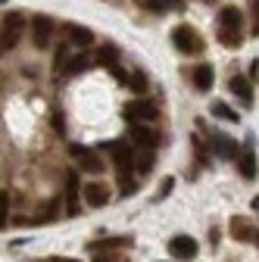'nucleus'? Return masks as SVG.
I'll return each mask as SVG.
<instances>
[{
	"label": "nucleus",
	"mask_w": 259,
	"mask_h": 262,
	"mask_svg": "<svg viewBox=\"0 0 259 262\" xmlns=\"http://www.w3.org/2000/svg\"><path fill=\"white\" fill-rule=\"evenodd\" d=\"M22 31H25V16L22 13H7L4 22H0V53L13 50L22 38Z\"/></svg>",
	"instance_id": "nucleus-1"
},
{
	"label": "nucleus",
	"mask_w": 259,
	"mask_h": 262,
	"mask_svg": "<svg viewBox=\"0 0 259 262\" xmlns=\"http://www.w3.org/2000/svg\"><path fill=\"white\" fill-rule=\"evenodd\" d=\"M172 44H175L178 53H187V56L203 50V38L197 35V28H190V25H178L172 31Z\"/></svg>",
	"instance_id": "nucleus-2"
},
{
	"label": "nucleus",
	"mask_w": 259,
	"mask_h": 262,
	"mask_svg": "<svg viewBox=\"0 0 259 262\" xmlns=\"http://www.w3.org/2000/svg\"><path fill=\"white\" fill-rule=\"evenodd\" d=\"M122 116H125V122H153L156 119V106L150 103V100H144V97H138V100H132V103H125V110H122Z\"/></svg>",
	"instance_id": "nucleus-3"
},
{
	"label": "nucleus",
	"mask_w": 259,
	"mask_h": 262,
	"mask_svg": "<svg viewBox=\"0 0 259 262\" xmlns=\"http://www.w3.org/2000/svg\"><path fill=\"white\" fill-rule=\"evenodd\" d=\"M31 41H35V47H50L53 41V19L50 16H31Z\"/></svg>",
	"instance_id": "nucleus-4"
},
{
	"label": "nucleus",
	"mask_w": 259,
	"mask_h": 262,
	"mask_svg": "<svg viewBox=\"0 0 259 262\" xmlns=\"http://www.w3.org/2000/svg\"><path fill=\"white\" fill-rule=\"evenodd\" d=\"M169 253L175 256V259H197V253H200V244L193 241V237H187V234H178V237H172L169 241Z\"/></svg>",
	"instance_id": "nucleus-5"
},
{
	"label": "nucleus",
	"mask_w": 259,
	"mask_h": 262,
	"mask_svg": "<svg viewBox=\"0 0 259 262\" xmlns=\"http://www.w3.org/2000/svg\"><path fill=\"white\" fill-rule=\"evenodd\" d=\"M100 147L113 153V159H116V166H119V172H125V169H132V147H128L125 141H103Z\"/></svg>",
	"instance_id": "nucleus-6"
},
{
	"label": "nucleus",
	"mask_w": 259,
	"mask_h": 262,
	"mask_svg": "<svg viewBox=\"0 0 259 262\" xmlns=\"http://www.w3.org/2000/svg\"><path fill=\"white\" fill-rule=\"evenodd\" d=\"M78 190H81L78 172H75V169H69V175H66V200H69L66 212H69V215H78Z\"/></svg>",
	"instance_id": "nucleus-7"
},
{
	"label": "nucleus",
	"mask_w": 259,
	"mask_h": 262,
	"mask_svg": "<svg viewBox=\"0 0 259 262\" xmlns=\"http://www.w3.org/2000/svg\"><path fill=\"white\" fill-rule=\"evenodd\" d=\"M84 190V203L88 206H94V209H100V206H106L110 203V193H106V187L103 184H97V181H91L88 187H81Z\"/></svg>",
	"instance_id": "nucleus-8"
},
{
	"label": "nucleus",
	"mask_w": 259,
	"mask_h": 262,
	"mask_svg": "<svg viewBox=\"0 0 259 262\" xmlns=\"http://www.w3.org/2000/svg\"><path fill=\"white\" fill-rule=\"evenodd\" d=\"M66 38L75 47H88V44H94V31L84 25H66Z\"/></svg>",
	"instance_id": "nucleus-9"
},
{
	"label": "nucleus",
	"mask_w": 259,
	"mask_h": 262,
	"mask_svg": "<svg viewBox=\"0 0 259 262\" xmlns=\"http://www.w3.org/2000/svg\"><path fill=\"white\" fill-rule=\"evenodd\" d=\"M241 22H244V16H241V10H238V7H225V10L219 13V28L241 31Z\"/></svg>",
	"instance_id": "nucleus-10"
},
{
	"label": "nucleus",
	"mask_w": 259,
	"mask_h": 262,
	"mask_svg": "<svg viewBox=\"0 0 259 262\" xmlns=\"http://www.w3.org/2000/svg\"><path fill=\"white\" fill-rule=\"evenodd\" d=\"M212 81H215V72H212L209 62H203V66H197V69H193V84H197V91H209Z\"/></svg>",
	"instance_id": "nucleus-11"
},
{
	"label": "nucleus",
	"mask_w": 259,
	"mask_h": 262,
	"mask_svg": "<svg viewBox=\"0 0 259 262\" xmlns=\"http://www.w3.org/2000/svg\"><path fill=\"white\" fill-rule=\"evenodd\" d=\"M212 147H215V156H222V159H228V156L238 153V141L228 138V135H215L212 138Z\"/></svg>",
	"instance_id": "nucleus-12"
},
{
	"label": "nucleus",
	"mask_w": 259,
	"mask_h": 262,
	"mask_svg": "<svg viewBox=\"0 0 259 262\" xmlns=\"http://www.w3.org/2000/svg\"><path fill=\"white\" fill-rule=\"evenodd\" d=\"M231 231H234L238 241H244V244H256V228H250L247 219H234V222H231Z\"/></svg>",
	"instance_id": "nucleus-13"
},
{
	"label": "nucleus",
	"mask_w": 259,
	"mask_h": 262,
	"mask_svg": "<svg viewBox=\"0 0 259 262\" xmlns=\"http://www.w3.org/2000/svg\"><path fill=\"white\" fill-rule=\"evenodd\" d=\"M231 91L241 97L244 103H253V84H250V78H244V75H234V78H231Z\"/></svg>",
	"instance_id": "nucleus-14"
},
{
	"label": "nucleus",
	"mask_w": 259,
	"mask_h": 262,
	"mask_svg": "<svg viewBox=\"0 0 259 262\" xmlns=\"http://www.w3.org/2000/svg\"><path fill=\"white\" fill-rule=\"evenodd\" d=\"M132 138H135V144H138V147H144V150H150V147L156 144V135H153L150 128L138 125V122H135V128H132Z\"/></svg>",
	"instance_id": "nucleus-15"
},
{
	"label": "nucleus",
	"mask_w": 259,
	"mask_h": 262,
	"mask_svg": "<svg viewBox=\"0 0 259 262\" xmlns=\"http://www.w3.org/2000/svg\"><path fill=\"white\" fill-rule=\"evenodd\" d=\"M144 10H153V13H163V10H184V0H141Z\"/></svg>",
	"instance_id": "nucleus-16"
},
{
	"label": "nucleus",
	"mask_w": 259,
	"mask_h": 262,
	"mask_svg": "<svg viewBox=\"0 0 259 262\" xmlns=\"http://www.w3.org/2000/svg\"><path fill=\"white\" fill-rule=\"evenodd\" d=\"M238 166H241V175L244 178H256V153L253 150H244L241 159H238Z\"/></svg>",
	"instance_id": "nucleus-17"
},
{
	"label": "nucleus",
	"mask_w": 259,
	"mask_h": 262,
	"mask_svg": "<svg viewBox=\"0 0 259 262\" xmlns=\"http://www.w3.org/2000/svg\"><path fill=\"white\" fill-rule=\"evenodd\" d=\"M209 113H212L215 119H225V122H238V119H241V116H238L228 103H222V100H215V103L209 106Z\"/></svg>",
	"instance_id": "nucleus-18"
},
{
	"label": "nucleus",
	"mask_w": 259,
	"mask_h": 262,
	"mask_svg": "<svg viewBox=\"0 0 259 262\" xmlns=\"http://www.w3.org/2000/svg\"><path fill=\"white\" fill-rule=\"evenodd\" d=\"M219 41H222L225 47H231V50H238V47L244 44L241 31H231V28H219Z\"/></svg>",
	"instance_id": "nucleus-19"
},
{
	"label": "nucleus",
	"mask_w": 259,
	"mask_h": 262,
	"mask_svg": "<svg viewBox=\"0 0 259 262\" xmlns=\"http://www.w3.org/2000/svg\"><path fill=\"white\" fill-rule=\"evenodd\" d=\"M75 159H81V169H84V172H94V175H97V172H103V162L97 159L91 150H84V153H81V156H75Z\"/></svg>",
	"instance_id": "nucleus-20"
},
{
	"label": "nucleus",
	"mask_w": 259,
	"mask_h": 262,
	"mask_svg": "<svg viewBox=\"0 0 259 262\" xmlns=\"http://www.w3.org/2000/svg\"><path fill=\"white\" fill-rule=\"evenodd\" d=\"M84 69H88V59H84V56H69L66 66H62V72H66V75H78V72H84Z\"/></svg>",
	"instance_id": "nucleus-21"
},
{
	"label": "nucleus",
	"mask_w": 259,
	"mask_h": 262,
	"mask_svg": "<svg viewBox=\"0 0 259 262\" xmlns=\"http://www.w3.org/2000/svg\"><path fill=\"white\" fill-rule=\"evenodd\" d=\"M116 59H119V50H116L113 44H106L100 53H97V62H100V66H113Z\"/></svg>",
	"instance_id": "nucleus-22"
},
{
	"label": "nucleus",
	"mask_w": 259,
	"mask_h": 262,
	"mask_svg": "<svg viewBox=\"0 0 259 262\" xmlns=\"http://www.w3.org/2000/svg\"><path fill=\"white\" fill-rule=\"evenodd\" d=\"M125 84H132V91L144 94V91H147V75H144V72H132V75L125 78Z\"/></svg>",
	"instance_id": "nucleus-23"
},
{
	"label": "nucleus",
	"mask_w": 259,
	"mask_h": 262,
	"mask_svg": "<svg viewBox=\"0 0 259 262\" xmlns=\"http://www.w3.org/2000/svg\"><path fill=\"white\" fill-rule=\"evenodd\" d=\"M53 215H56V200H53V203H44V206L38 209V215H35V222H38V225H44V222H50Z\"/></svg>",
	"instance_id": "nucleus-24"
},
{
	"label": "nucleus",
	"mask_w": 259,
	"mask_h": 262,
	"mask_svg": "<svg viewBox=\"0 0 259 262\" xmlns=\"http://www.w3.org/2000/svg\"><path fill=\"white\" fill-rule=\"evenodd\" d=\"M7 215H10V190L0 193V228L7 225Z\"/></svg>",
	"instance_id": "nucleus-25"
},
{
	"label": "nucleus",
	"mask_w": 259,
	"mask_h": 262,
	"mask_svg": "<svg viewBox=\"0 0 259 262\" xmlns=\"http://www.w3.org/2000/svg\"><path fill=\"white\" fill-rule=\"evenodd\" d=\"M66 59H69V50H66V47H56V56H53V72H62Z\"/></svg>",
	"instance_id": "nucleus-26"
},
{
	"label": "nucleus",
	"mask_w": 259,
	"mask_h": 262,
	"mask_svg": "<svg viewBox=\"0 0 259 262\" xmlns=\"http://www.w3.org/2000/svg\"><path fill=\"white\" fill-rule=\"evenodd\" d=\"M150 169H153V153H150V150H147V153H144V156H141V159H138V172H144V175H147V172H150Z\"/></svg>",
	"instance_id": "nucleus-27"
},
{
	"label": "nucleus",
	"mask_w": 259,
	"mask_h": 262,
	"mask_svg": "<svg viewBox=\"0 0 259 262\" xmlns=\"http://www.w3.org/2000/svg\"><path fill=\"white\" fill-rule=\"evenodd\" d=\"M175 187V178H163V187H159V196H169V190Z\"/></svg>",
	"instance_id": "nucleus-28"
},
{
	"label": "nucleus",
	"mask_w": 259,
	"mask_h": 262,
	"mask_svg": "<svg viewBox=\"0 0 259 262\" xmlns=\"http://www.w3.org/2000/svg\"><path fill=\"white\" fill-rule=\"evenodd\" d=\"M84 150H88V147H81V144H72V147H69V153H72V156H81Z\"/></svg>",
	"instance_id": "nucleus-29"
},
{
	"label": "nucleus",
	"mask_w": 259,
	"mask_h": 262,
	"mask_svg": "<svg viewBox=\"0 0 259 262\" xmlns=\"http://www.w3.org/2000/svg\"><path fill=\"white\" fill-rule=\"evenodd\" d=\"M47 262H78V259H66V256H50Z\"/></svg>",
	"instance_id": "nucleus-30"
},
{
	"label": "nucleus",
	"mask_w": 259,
	"mask_h": 262,
	"mask_svg": "<svg viewBox=\"0 0 259 262\" xmlns=\"http://www.w3.org/2000/svg\"><path fill=\"white\" fill-rule=\"evenodd\" d=\"M206 4H212V0H206Z\"/></svg>",
	"instance_id": "nucleus-31"
}]
</instances>
